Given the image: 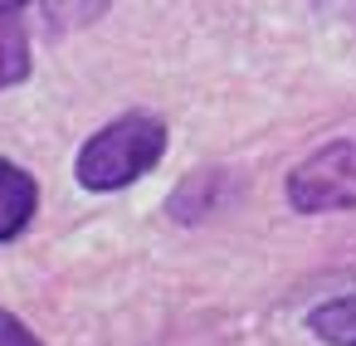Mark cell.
Masks as SVG:
<instances>
[{"label": "cell", "instance_id": "cell-1", "mask_svg": "<svg viewBox=\"0 0 356 346\" xmlns=\"http://www.w3.org/2000/svg\"><path fill=\"white\" fill-rule=\"evenodd\" d=\"M166 156V122L147 117V113H127L108 127H98L79 156H74V176L83 190H122L132 181H142L147 171H156V161Z\"/></svg>", "mask_w": 356, "mask_h": 346}, {"label": "cell", "instance_id": "cell-2", "mask_svg": "<svg viewBox=\"0 0 356 346\" xmlns=\"http://www.w3.org/2000/svg\"><path fill=\"white\" fill-rule=\"evenodd\" d=\"M288 205L302 215L356 210V142H327L288 171Z\"/></svg>", "mask_w": 356, "mask_h": 346}, {"label": "cell", "instance_id": "cell-3", "mask_svg": "<svg viewBox=\"0 0 356 346\" xmlns=\"http://www.w3.org/2000/svg\"><path fill=\"white\" fill-rule=\"evenodd\" d=\"M35 210H40V186H35V176H30L25 166H15V161L0 156V244L20 239V234L30 229Z\"/></svg>", "mask_w": 356, "mask_h": 346}, {"label": "cell", "instance_id": "cell-4", "mask_svg": "<svg viewBox=\"0 0 356 346\" xmlns=\"http://www.w3.org/2000/svg\"><path fill=\"white\" fill-rule=\"evenodd\" d=\"M30 79V25L25 6L0 0V93Z\"/></svg>", "mask_w": 356, "mask_h": 346}, {"label": "cell", "instance_id": "cell-5", "mask_svg": "<svg viewBox=\"0 0 356 346\" xmlns=\"http://www.w3.org/2000/svg\"><path fill=\"white\" fill-rule=\"evenodd\" d=\"M307 331L327 346H356V293L317 302L307 312Z\"/></svg>", "mask_w": 356, "mask_h": 346}, {"label": "cell", "instance_id": "cell-6", "mask_svg": "<svg viewBox=\"0 0 356 346\" xmlns=\"http://www.w3.org/2000/svg\"><path fill=\"white\" fill-rule=\"evenodd\" d=\"M10 6L40 10L49 30H83V25H93V20L108 15L113 0H10Z\"/></svg>", "mask_w": 356, "mask_h": 346}, {"label": "cell", "instance_id": "cell-7", "mask_svg": "<svg viewBox=\"0 0 356 346\" xmlns=\"http://www.w3.org/2000/svg\"><path fill=\"white\" fill-rule=\"evenodd\" d=\"M215 186H225L220 171H200V176H191V181L171 195V215H176V220H200V215H210V210L220 205Z\"/></svg>", "mask_w": 356, "mask_h": 346}, {"label": "cell", "instance_id": "cell-8", "mask_svg": "<svg viewBox=\"0 0 356 346\" xmlns=\"http://www.w3.org/2000/svg\"><path fill=\"white\" fill-rule=\"evenodd\" d=\"M0 346H44V341H40V336L15 317V312L0 307Z\"/></svg>", "mask_w": 356, "mask_h": 346}]
</instances>
